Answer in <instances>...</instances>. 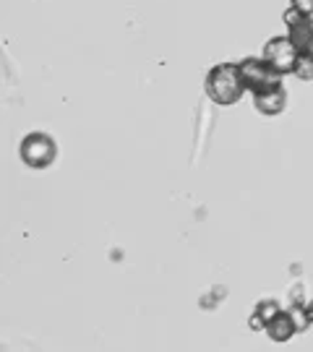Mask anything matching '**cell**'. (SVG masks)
<instances>
[{
    "label": "cell",
    "instance_id": "cell-1",
    "mask_svg": "<svg viewBox=\"0 0 313 352\" xmlns=\"http://www.w3.org/2000/svg\"><path fill=\"white\" fill-rule=\"evenodd\" d=\"M204 91L219 107L238 104L243 100V94H246L238 63H217L214 68H209V74L204 78Z\"/></svg>",
    "mask_w": 313,
    "mask_h": 352
},
{
    "label": "cell",
    "instance_id": "cell-2",
    "mask_svg": "<svg viewBox=\"0 0 313 352\" xmlns=\"http://www.w3.org/2000/svg\"><path fill=\"white\" fill-rule=\"evenodd\" d=\"M19 157H21V162L26 167H32V170H45V167H50L55 162V157H58V144L52 136L47 133H29L21 139V146H19Z\"/></svg>",
    "mask_w": 313,
    "mask_h": 352
},
{
    "label": "cell",
    "instance_id": "cell-3",
    "mask_svg": "<svg viewBox=\"0 0 313 352\" xmlns=\"http://www.w3.org/2000/svg\"><path fill=\"white\" fill-rule=\"evenodd\" d=\"M238 71H240V78H243V87L250 94L282 84V76L277 74L263 58H243L238 63Z\"/></svg>",
    "mask_w": 313,
    "mask_h": 352
},
{
    "label": "cell",
    "instance_id": "cell-4",
    "mask_svg": "<svg viewBox=\"0 0 313 352\" xmlns=\"http://www.w3.org/2000/svg\"><path fill=\"white\" fill-rule=\"evenodd\" d=\"M298 55L301 50L292 45V39L288 34H279V37H272L266 45H263V60L274 68L279 76H290L295 71V63H298Z\"/></svg>",
    "mask_w": 313,
    "mask_h": 352
},
{
    "label": "cell",
    "instance_id": "cell-5",
    "mask_svg": "<svg viewBox=\"0 0 313 352\" xmlns=\"http://www.w3.org/2000/svg\"><path fill=\"white\" fill-rule=\"evenodd\" d=\"M250 97H253V107L261 115H269V118L285 113V107H288V91H285L282 84L261 89V91H256V94H250Z\"/></svg>",
    "mask_w": 313,
    "mask_h": 352
},
{
    "label": "cell",
    "instance_id": "cell-6",
    "mask_svg": "<svg viewBox=\"0 0 313 352\" xmlns=\"http://www.w3.org/2000/svg\"><path fill=\"white\" fill-rule=\"evenodd\" d=\"M263 331H266V337H269V340L279 342V344H282V342H290L295 334H298V329H295V324H292V318H290L288 311H279V314L266 324Z\"/></svg>",
    "mask_w": 313,
    "mask_h": 352
},
{
    "label": "cell",
    "instance_id": "cell-7",
    "mask_svg": "<svg viewBox=\"0 0 313 352\" xmlns=\"http://www.w3.org/2000/svg\"><path fill=\"white\" fill-rule=\"evenodd\" d=\"M288 37L292 39V45L301 52H311L313 50V19H303L301 24L290 26Z\"/></svg>",
    "mask_w": 313,
    "mask_h": 352
},
{
    "label": "cell",
    "instance_id": "cell-8",
    "mask_svg": "<svg viewBox=\"0 0 313 352\" xmlns=\"http://www.w3.org/2000/svg\"><path fill=\"white\" fill-rule=\"evenodd\" d=\"M290 318H292V324H295V329H298V334H303V331H308L313 324L311 314H308V308L303 305V302H292L288 308Z\"/></svg>",
    "mask_w": 313,
    "mask_h": 352
},
{
    "label": "cell",
    "instance_id": "cell-9",
    "mask_svg": "<svg viewBox=\"0 0 313 352\" xmlns=\"http://www.w3.org/2000/svg\"><path fill=\"white\" fill-rule=\"evenodd\" d=\"M292 76L301 78V81H313V52H301L298 55V63H295Z\"/></svg>",
    "mask_w": 313,
    "mask_h": 352
},
{
    "label": "cell",
    "instance_id": "cell-10",
    "mask_svg": "<svg viewBox=\"0 0 313 352\" xmlns=\"http://www.w3.org/2000/svg\"><path fill=\"white\" fill-rule=\"evenodd\" d=\"M279 311H282V308H279V302H277V300H269V298H266V300H261L259 305H256V308H253V314L261 316L266 324H269V321H272V318H274V316L279 314Z\"/></svg>",
    "mask_w": 313,
    "mask_h": 352
},
{
    "label": "cell",
    "instance_id": "cell-11",
    "mask_svg": "<svg viewBox=\"0 0 313 352\" xmlns=\"http://www.w3.org/2000/svg\"><path fill=\"white\" fill-rule=\"evenodd\" d=\"M303 19H308V16H303V13L298 11V8H292V6L282 13V21H285V26H288V29H290V26H295V24H301Z\"/></svg>",
    "mask_w": 313,
    "mask_h": 352
},
{
    "label": "cell",
    "instance_id": "cell-12",
    "mask_svg": "<svg viewBox=\"0 0 313 352\" xmlns=\"http://www.w3.org/2000/svg\"><path fill=\"white\" fill-rule=\"evenodd\" d=\"M290 6H292V8H298L303 16L313 19V0H290Z\"/></svg>",
    "mask_w": 313,
    "mask_h": 352
},
{
    "label": "cell",
    "instance_id": "cell-13",
    "mask_svg": "<svg viewBox=\"0 0 313 352\" xmlns=\"http://www.w3.org/2000/svg\"><path fill=\"white\" fill-rule=\"evenodd\" d=\"M248 327L253 329V331H263V329H266V321H263V318H261L259 314H250Z\"/></svg>",
    "mask_w": 313,
    "mask_h": 352
},
{
    "label": "cell",
    "instance_id": "cell-14",
    "mask_svg": "<svg viewBox=\"0 0 313 352\" xmlns=\"http://www.w3.org/2000/svg\"><path fill=\"white\" fill-rule=\"evenodd\" d=\"M305 308H308V314H311V318H313V302H305Z\"/></svg>",
    "mask_w": 313,
    "mask_h": 352
}]
</instances>
